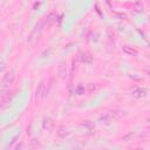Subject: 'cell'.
<instances>
[{"label": "cell", "instance_id": "6da1fadb", "mask_svg": "<svg viewBox=\"0 0 150 150\" xmlns=\"http://www.w3.org/2000/svg\"><path fill=\"white\" fill-rule=\"evenodd\" d=\"M42 128L47 131H53L54 129V121L52 117L49 116H46L43 120H42Z\"/></svg>", "mask_w": 150, "mask_h": 150}, {"label": "cell", "instance_id": "7a4b0ae2", "mask_svg": "<svg viewBox=\"0 0 150 150\" xmlns=\"http://www.w3.org/2000/svg\"><path fill=\"white\" fill-rule=\"evenodd\" d=\"M13 80H14V74L11 71V73H7L4 77H2V80H1V89L4 90L5 88H6V86H8V84H11L12 82H13Z\"/></svg>", "mask_w": 150, "mask_h": 150}, {"label": "cell", "instance_id": "3957f363", "mask_svg": "<svg viewBox=\"0 0 150 150\" xmlns=\"http://www.w3.org/2000/svg\"><path fill=\"white\" fill-rule=\"evenodd\" d=\"M46 93H47V89H46V83H45V82H41V83L39 84L38 89H36L35 96H36V98L41 100V98H42V97L46 95Z\"/></svg>", "mask_w": 150, "mask_h": 150}, {"label": "cell", "instance_id": "277c9868", "mask_svg": "<svg viewBox=\"0 0 150 150\" xmlns=\"http://www.w3.org/2000/svg\"><path fill=\"white\" fill-rule=\"evenodd\" d=\"M131 96L135 98H142L146 96V89L144 88H136L131 91Z\"/></svg>", "mask_w": 150, "mask_h": 150}, {"label": "cell", "instance_id": "5b68a950", "mask_svg": "<svg viewBox=\"0 0 150 150\" xmlns=\"http://www.w3.org/2000/svg\"><path fill=\"white\" fill-rule=\"evenodd\" d=\"M57 73H59V76H60L61 79H64V77L67 76V64H66V61H61V62H60Z\"/></svg>", "mask_w": 150, "mask_h": 150}, {"label": "cell", "instance_id": "8992f818", "mask_svg": "<svg viewBox=\"0 0 150 150\" xmlns=\"http://www.w3.org/2000/svg\"><path fill=\"white\" fill-rule=\"evenodd\" d=\"M123 52L125 53V54H128V55H130V56H137V54H138V52L135 49V48H132V47H129V46H123Z\"/></svg>", "mask_w": 150, "mask_h": 150}, {"label": "cell", "instance_id": "52a82bcc", "mask_svg": "<svg viewBox=\"0 0 150 150\" xmlns=\"http://www.w3.org/2000/svg\"><path fill=\"white\" fill-rule=\"evenodd\" d=\"M132 9L136 12V13H142L143 9H144V6L141 1H136L134 5H132Z\"/></svg>", "mask_w": 150, "mask_h": 150}, {"label": "cell", "instance_id": "ba28073f", "mask_svg": "<svg viewBox=\"0 0 150 150\" xmlns=\"http://www.w3.org/2000/svg\"><path fill=\"white\" fill-rule=\"evenodd\" d=\"M81 61L84 62V63H88L90 64L91 63V56L87 53H81Z\"/></svg>", "mask_w": 150, "mask_h": 150}, {"label": "cell", "instance_id": "9c48e42d", "mask_svg": "<svg viewBox=\"0 0 150 150\" xmlns=\"http://www.w3.org/2000/svg\"><path fill=\"white\" fill-rule=\"evenodd\" d=\"M111 116L109 115V114H105V115H103V116H101L100 117V121L102 122V123H104V124H110V122H111Z\"/></svg>", "mask_w": 150, "mask_h": 150}, {"label": "cell", "instance_id": "30bf717a", "mask_svg": "<svg viewBox=\"0 0 150 150\" xmlns=\"http://www.w3.org/2000/svg\"><path fill=\"white\" fill-rule=\"evenodd\" d=\"M57 134H59V136H61L62 138H64L66 136H68V130L66 129V127H60L59 128V131H57Z\"/></svg>", "mask_w": 150, "mask_h": 150}, {"label": "cell", "instance_id": "8fae6325", "mask_svg": "<svg viewBox=\"0 0 150 150\" xmlns=\"http://www.w3.org/2000/svg\"><path fill=\"white\" fill-rule=\"evenodd\" d=\"M56 21V15L55 14H50L48 18H47V22L48 23H53V22H55Z\"/></svg>", "mask_w": 150, "mask_h": 150}, {"label": "cell", "instance_id": "7c38bea8", "mask_svg": "<svg viewBox=\"0 0 150 150\" xmlns=\"http://www.w3.org/2000/svg\"><path fill=\"white\" fill-rule=\"evenodd\" d=\"M76 93H77L79 95H82V94H83V88H82L81 86H79V87L76 88Z\"/></svg>", "mask_w": 150, "mask_h": 150}, {"label": "cell", "instance_id": "4fadbf2b", "mask_svg": "<svg viewBox=\"0 0 150 150\" xmlns=\"http://www.w3.org/2000/svg\"><path fill=\"white\" fill-rule=\"evenodd\" d=\"M93 90H95V86H93V83H90L89 84V91H93Z\"/></svg>", "mask_w": 150, "mask_h": 150}, {"label": "cell", "instance_id": "5bb4252c", "mask_svg": "<svg viewBox=\"0 0 150 150\" xmlns=\"http://www.w3.org/2000/svg\"><path fill=\"white\" fill-rule=\"evenodd\" d=\"M146 73H148V74H150V69H146Z\"/></svg>", "mask_w": 150, "mask_h": 150}, {"label": "cell", "instance_id": "9a60e30c", "mask_svg": "<svg viewBox=\"0 0 150 150\" xmlns=\"http://www.w3.org/2000/svg\"><path fill=\"white\" fill-rule=\"evenodd\" d=\"M149 20H150V15H149Z\"/></svg>", "mask_w": 150, "mask_h": 150}]
</instances>
